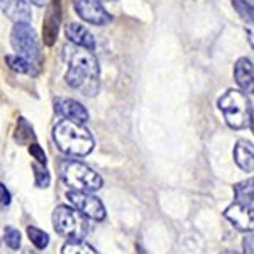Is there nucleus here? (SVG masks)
<instances>
[{
  "mask_svg": "<svg viewBox=\"0 0 254 254\" xmlns=\"http://www.w3.org/2000/svg\"><path fill=\"white\" fill-rule=\"evenodd\" d=\"M64 60L68 63L66 83L87 97L98 92V61L92 51L78 46L64 49Z\"/></svg>",
  "mask_w": 254,
  "mask_h": 254,
  "instance_id": "1",
  "label": "nucleus"
},
{
  "mask_svg": "<svg viewBox=\"0 0 254 254\" xmlns=\"http://www.w3.org/2000/svg\"><path fill=\"white\" fill-rule=\"evenodd\" d=\"M53 136L60 149L69 156H87L95 146V139L90 134V130L68 119L58 122V126L53 130Z\"/></svg>",
  "mask_w": 254,
  "mask_h": 254,
  "instance_id": "2",
  "label": "nucleus"
},
{
  "mask_svg": "<svg viewBox=\"0 0 254 254\" xmlns=\"http://www.w3.org/2000/svg\"><path fill=\"white\" fill-rule=\"evenodd\" d=\"M217 107L222 110L225 122L232 129H244L253 126L251 100L241 90H227L217 100Z\"/></svg>",
  "mask_w": 254,
  "mask_h": 254,
  "instance_id": "3",
  "label": "nucleus"
},
{
  "mask_svg": "<svg viewBox=\"0 0 254 254\" xmlns=\"http://www.w3.org/2000/svg\"><path fill=\"white\" fill-rule=\"evenodd\" d=\"M61 178L68 187H71V190L85 191V193L100 190L104 185L100 175L83 163L73 161V159H66L61 163Z\"/></svg>",
  "mask_w": 254,
  "mask_h": 254,
  "instance_id": "4",
  "label": "nucleus"
},
{
  "mask_svg": "<svg viewBox=\"0 0 254 254\" xmlns=\"http://www.w3.org/2000/svg\"><path fill=\"white\" fill-rule=\"evenodd\" d=\"M53 225L60 236L68 241H81L88 234V220L76 208L60 205L53 212Z\"/></svg>",
  "mask_w": 254,
  "mask_h": 254,
  "instance_id": "5",
  "label": "nucleus"
},
{
  "mask_svg": "<svg viewBox=\"0 0 254 254\" xmlns=\"http://www.w3.org/2000/svg\"><path fill=\"white\" fill-rule=\"evenodd\" d=\"M10 43L14 49L17 51V56L27 60L34 66L39 68L41 64V51L38 36H36L34 29L27 22H17L14 24L10 32Z\"/></svg>",
  "mask_w": 254,
  "mask_h": 254,
  "instance_id": "6",
  "label": "nucleus"
},
{
  "mask_svg": "<svg viewBox=\"0 0 254 254\" xmlns=\"http://www.w3.org/2000/svg\"><path fill=\"white\" fill-rule=\"evenodd\" d=\"M66 198L71 202L73 208L83 214L85 217H90L93 220H104L105 219V207L97 196L92 193H85V191H68Z\"/></svg>",
  "mask_w": 254,
  "mask_h": 254,
  "instance_id": "7",
  "label": "nucleus"
},
{
  "mask_svg": "<svg viewBox=\"0 0 254 254\" xmlns=\"http://www.w3.org/2000/svg\"><path fill=\"white\" fill-rule=\"evenodd\" d=\"M73 7L85 22L93 26H105L112 22V15L105 10L100 0H73Z\"/></svg>",
  "mask_w": 254,
  "mask_h": 254,
  "instance_id": "8",
  "label": "nucleus"
},
{
  "mask_svg": "<svg viewBox=\"0 0 254 254\" xmlns=\"http://www.w3.org/2000/svg\"><path fill=\"white\" fill-rule=\"evenodd\" d=\"M60 22H61V2L53 0L48 5L46 15H44L43 24V39L46 46H53L60 32Z\"/></svg>",
  "mask_w": 254,
  "mask_h": 254,
  "instance_id": "9",
  "label": "nucleus"
},
{
  "mask_svg": "<svg viewBox=\"0 0 254 254\" xmlns=\"http://www.w3.org/2000/svg\"><path fill=\"white\" fill-rule=\"evenodd\" d=\"M225 219H229L234 227L244 232H253L254 220H253V207L244 205V203L234 202L232 205H229L224 212Z\"/></svg>",
  "mask_w": 254,
  "mask_h": 254,
  "instance_id": "10",
  "label": "nucleus"
},
{
  "mask_svg": "<svg viewBox=\"0 0 254 254\" xmlns=\"http://www.w3.org/2000/svg\"><path fill=\"white\" fill-rule=\"evenodd\" d=\"M55 104H56V110L63 117H66L68 121H73L76 124H83V122L88 121L87 109L80 102L73 100V98H58Z\"/></svg>",
  "mask_w": 254,
  "mask_h": 254,
  "instance_id": "11",
  "label": "nucleus"
},
{
  "mask_svg": "<svg viewBox=\"0 0 254 254\" xmlns=\"http://www.w3.org/2000/svg\"><path fill=\"white\" fill-rule=\"evenodd\" d=\"M0 10L15 24L29 22L32 17L27 0H0Z\"/></svg>",
  "mask_w": 254,
  "mask_h": 254,
  "instance_id": "12",
  "label": "nucleus"
},
{
  "mask_svg": "<svg viewBox=\"0 0 254 254\" xmlns=\"http://www.w3.org/2000/svg\"><path fill=\"white\" fill-rule=\"evenodd\" d=\"M66 38L71 41L73 44H76L78 48L88 49V51H93V49H95V39H93L92 32L78 22H69L68 24L66 26Z\"/></svg>",
  "mask_w": 254,
  "mask_h": 254,
  "instance_id": "13",
  "label": "nucleus"
},
{
  "mask_svg": "<svg viewBox=\"0 0 254 254\" xmlns=\"http://www.w3.org/2000/svg\"><path fill=\"white\" fill-rule=\"evenodd\" d=\"M234 78L244 92H253V61L239 58L234 66Z\"/></svg>",
  "mask_w": 254,
  "mask_h": 254,
  "instance_id": "14",
  "label": "nucleus"
},
{
  "mask_svg": "<svg viewBox=\"0 0 254 254\" xmlns=\"http://www.w3.org/2000/svg\"><path fill=\"white\" fill-rule=\"evenodd\" d=\"M234 159L237 163V166L243 171L251 173L253 171V144L248 141H237V144L234 147Z\"/></svg>",
  "mask_w": 254,
  "mask_h": 254,
  "instance_id": "15",
  "label": "nucleus"
},
{
  "mask_svg": "<svg viewBox=\"0 0 254 254\" xmlns=\"http://www.w3.org/2000/svg\"><path fill=\"white\" fill-rule=\"evenodd\" d=\"M234 195H236V202L253 207V178L234 185Z\"/></svg>",
  "mask_w": 254,
  "mask_h": 254,
  "instance_id": "16",
  "label": "nucleus"
},
{
  "mask_svg": "<svg viewBox=\"0 0 254 254\" xmlns=\"http://www.w3.org/2000/svg\"><path fill=\"white\" fill-rule=\"evenodd\" d=\"M7 61V64H9V68L10 69H14V71H17V73H26V75H36L38 73V66L34 68V64L29 63L27 60H24V58H20V56H7L5 58Z\"/></svg>",
  "mask_w": 254,
  "mask_h": 254,
  "instance_id": "17",
  "label": "nucleus"
},
{
  "mask_svg": "<svg viewBox=\"0 0 254 254\" xmlns=\"http://www.w3.org/2000/svg\"><path fill=\"white\" fill-rule=\"evenodd\" d=\"M63 254H98L90 244L83 241H71L63 246Z\"/></svg>",
  "mask_w": 254,
  "mask_h": 254,
  "instance_id": "18",
  "label": "nucleus"
},
{
  "mask_svg": "<svg viewBox=\"0 0 254 254\" xmlns=\"http://www.w3.org/2000/svg\"><path fill=\"white\" fill-rule=\"evenodd\" d=\"M27 236H29L31 243L34 244L38 249L48 248V244H49V236H48L44 231H41V229L34 227V225H29V227H27Z\"/></svg>",
  "mask_w": 254,
  "mask_h": 254,
  "instance_id": "19",
  "label": "nucleus"
},
{
  "mask_svg": "<svg viewBox=\"0 0 254 254\" xmlns=\"http://www.w3.org/2000/svg\"><path fill=\"white\" fill-rule=\"evenodd\" d=\"M3 241L9 246L10 249H19L20 248V232L14 227H5V232H3Z\"/></svg>",
  "mask_w": 254,
  "mask_h": 254,
  "instance_id": "20",
  "label": "nucleus"
},
{
  "mask_svg": "<svg viewBox=\"0 0 254 254\" xmlns=\"http://www.w3.org/2000/svg\"><path fill=\"white\" fill-rule=\"evenodd\" d=\"M232 3H234V7L239 12L241 17L253 22V3H249L248 0H232Z\"/></svg>",
  "mask_w": 254,
  "mask_h": 254,
  "instance_id": "21",
  "label": "nucleus"
},
{
  "mask_svg": "<svg viewBox=\"0 0 254 254\" xmlns=\"http://www.w3.org/2000/svg\"><path fill=\"white\" fill-rule=\"evenodd\" d=\"M32 168H34V171H36V185L39 188H46L49 185V180H51L48 170L39 165H32Z\"/></svg>",
  "mask_w": 254,
  "mask_h": 254,
  "instance_id": "22",
  "label": "nucleus"
},
{
  "mask_svg": "<svg viewBox=\"0 0 254 254\" xmlns=\"http://www.w3.org/2000/svg\"><path fill=\"white\" fill-rule=\"evenodd\" d=\"M29 153H31V156L34 158V159H38V163L39 165H46V154H44V151L41 149V146L39 144H36V142H32V144L29 146Z\"/></svg>",
  "mask_w": 254,
  "mask_h": 254,
  "instance_id": "23",
  "label": "nucleus"
},
{
  "mask_svg": "<svg viewBox=\"0 0 254 254\" xmlns=\"http://www.w3.org/2000/svg\"><path fill=\"white\" fill-rule=\"evenodd\" d=\"M10 203V191L3 183H0V205H9Z\"/></svg>",
  "mask_w": 254,
  "mask_h": 254,
  "instance_id": "24",
  "label": "nucleus"
},
{
  "mask_svg": "<svg viewBox=\"0 0 254 254\" xmlns=\"http://www.w3.org/2000/svg\"><path fill=\"white\" fill-rule=\"evenodd\" d=\"M244 254H253V234L244 237Z\"/></svg>",
  "mask_w": 254,
  "mask_h": 254,
  "instance_id": "25",
  "label": "nucleus"
},
{
  "mask_svg": "<svg viewBox=\"0 0 254 254\" xmlns=\"http://www.w3.org/2000/svg\"><path fill=\"white\" fill-rule=\"evenodd\" d=\"M32 3H36V5H39V7H43L44 3H46V0H31Z\"/></svg>",
  "mask_w": 254,
  "mask_h": 254,
  "instance_id": "26",
  "label": "nucleus"
},
{
  "mask_svg": "<svg viewBox=\"0 0 254 254\" xmlns=\"http://www.w3.org/2000/svg\"><path fill=\"white\" fill-rule=\"evenodd\" d=\"M222 254H237V253H234V251H225V253H222Z\"/></svg>",
  "mask_w": 254,
  "mask_h": 254,
  "instance_id": "27",
  "label": "nucleus"
},
{
  "mask_svg": "<svg viewBox=\"0 0 254 254\" xmlns=\"http://www.w3.org/2000/svg\"><path fill=\"white\" fill-rule=\"evenodd\" d=\"M248 2H249V3H253V0H248Z\"/></svg>",
  "mask_w": 254,
  "mask_h": 254,
  "instance_id": "28",
  "label": "nucleus"
}]
</instances>
